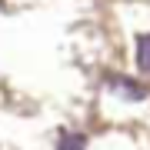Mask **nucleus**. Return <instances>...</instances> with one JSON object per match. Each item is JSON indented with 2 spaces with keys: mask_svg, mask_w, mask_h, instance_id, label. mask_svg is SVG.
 Segmentation results:
<instances>
[{
  "mask_svg": "<svg viewBox=\"0 0 150 150\" xmlns=\"http://www.w3.org/2000/svg\"><path fill=\"white\" fill-rule=\"evenodd\" d=\"M107 87H110V90L113 93H120V97H127V100H144V97H147V87L144 83H137V80H130V77H107Z\"/></svg>",
  "mask_w": 150,
  "mask_h": 150,
  "instance_id": "obj_1",
  "label": "nucleus"
},
{
  "mask_svg": "<svg viewBox=\"0 0 150 150\" xmlns=\"http://www.w3.org/2000/svg\"><path fill=\"white\" fill-rule=\"evenodd\" d=\"M83 147H87V137H83V134L60 130V137H57V150H83Z\"/></svg>",
  "mask_w": 150,
  "mask_h": 150,
  "instance_id": "obj_2",
  "label": "nucleus"
},
{
  "mask_svg": "<svg viewBox=\"0 0 150 150\" xmlns=\"http://www.w3.org/2000/svg\"><path fill=\"white\" fill-rule=\"evenodd\" d=\"M137 67L150 74V33H140L137 37Z\"/></svg>",
  "mask_w": 150,
  "mask_h": 150,
  "instance_id": "obj_3",
  "label": "nucleus"
}]
</instances>
